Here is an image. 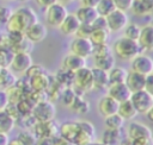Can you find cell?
Wrapping results in <instances>:
<instances>
[{"instance_id": "6da1fadb", "label": "cell", "mask_w": 153, "mask_h": 145, "mask_svg": "<svg viewBox=\"0 0 153 145\" xmlns=\"http://www.w3.org/2000/svg\"><path fill=\"white\" fill-rule=\"evenodd\" d=\"M38 21V17L36 12L29 6H20L16 11H13L11 18L5 24V29L7 33H24L26 29Z\"/></svg>"}, {"instance_id": "7a4b0ae2", "label": "cell", "mask_w": 153, "mask_h": 145, "mask_svg": "<svg viewBox=\"0 0 153 145\" xmlns=\"http://www.w3.org/2000/svg\"><path fill=\"white\" fill-rule=\"evenodd\" d=\"M114 52L118 58L123 61H131L141 53V48L136 40L120 37L114 43Z\"/></svg>"}, {"instance_id": "3957f363", "label": "cell", "mask_w": 153, "mask_h": 145, "mask_svg": "<svg viewBox=\"0 0 153 145\" xmlns=\"http://www.w3.org/2000/svg\"><path fill=\"white\" fill-rule=\"evenodd\" d=\"M76 95L82 96L85 93L93 89V80H92V72L91 68L84 67L74 72V80H73V87Z\"/></svg>"}, {"instance_id": "277c9868", "label": "cell", "mask_w": 153, "mask_h": 145, "mask_svg": "<svg viewBox=\"0 0 153 145\" xmlns=\"http://www.w3.org/2000/svg\"><path fill=\"white\" fill-rule=\"evenodd\" d=\"M55 114H56V108H55V105L50 100L36 103L31 112V115L33 116L36 122L51 121V120H54Z\"/></svg>"}, {"instance_id": "5b68a950", "label": "cell", "mask_w": 153, "mask_h": 145, "mask_svg": "<svg viewBox=\"0 0 153 145\" xmlns=\"http://www.w3.org/2000/svg\"><path fill=\"white\" fill-rule=\"evenodd\" d=\"M67 15H68L67 7L59 2H55L51 6L47 7L45 13H44V18H45V21L48 23V25L51 27H57V29L62 24V21L65 20V18Z\"/></svg>"}, {"instance_id": "8992f818", "label": "cell", "mask_w": 153, "mask_h": 145, "mask_svg": "<svg viewBox=\"0 0 153 145\" xmlns=\"http://www.w3.org/2000/svg\"><path fill=\"white\" fill-rule=\"evenodd\" d=\"M129 100L136 109L137 114H146L153 107V96L148 94L145 89L131 93Z\"/></svg>"}, {"instance_id": "52a82bcc", "label": "cell", "mask_w": 153, "mask_h": 145, "mask_svg": "<svg viewBox=\"0 0 153 145\" xmlns=\"http://www.w3.org/2000/svg\"><path fill=\"white\" fill-rule=\"evenodd\" d=\"M79 125V131L78 134L73 141L74 145H88L92 141H94V126L92 122L87 120H80L78 121Z\"/></svg>"}, {"instance_id": "ba28073f", "label": "cell", "mask_w": 153, "mask_h": 145, "mask_svg": "<svg viewBox=\"0 0 153 145\" xmlns=\"http://www.w3.org/2000/svg\"><path fill=\"white\" fill-rule=\"evenodd\" d=\"M32 132L37 139H54L59 135V126L54 120L47 122H36Z\"/></svg>"}, {"instance_id": "9c48e42d", "label": "cell", "mask_w": 153, "mask_h": 145, "mask_svg": "<svg viewBox=\"0 0 153 145\" xmlns=\"http://www.w3.org/2000/svg\"><path fill=\"white\" fill-rule=\"evenodd\" d=\"M105 20H106L109 32L122 31L129 23L127 13L123 11H120V10H115L112 13H110L108 17H105Z\"/></svg>"}, {"instance_id": "30bf717a", "label": "cell", "mask_w": 153, "mask_h": 145, "mask_svg": "<svg viewBox=\"0 0 153 145\" xmlns=\"http://www.w3.org/2000/svg\"><path fill=\"white\" fill-rule=\"evenodd\" d=\"M92 49H93V45H92V43L90 42L88 38H78V37H75L69 44L71 53H73L75 56H79L84 59H86L88 56H91Z\"/></svg>"}, {"instance_id": "8fae6325", "label": "cell", "mask_w": 153, "mask_h": 145, "mask_svg": "<svg viewBox=\"0 0 153 145\" xmlns=\"http://www.w3.org/2000/svg\"><path fill=\"white\" fill-rule=\"evenodd\" d=\"M130 62H131L130 63L131 71H135L143 76L153 74V59L149 56L140 53L135 58H133Z\"/></svg>"}, {"instance_id": "7c38bea8", "label": "cell", "mask_w": 153, "mask_h": 145, "mask_svg": "<svg viewBox=\"0 0 153 145\" xmlns=\"http://www.w3.org/2000/svg\"><path fill=\"white\" fill-rule=\"evenodd\" d=\"M33 64L30 53H14L10 64V69L16 74H25Z\"/></svg>"}, {"instance_id": "4fadbf2b", "label": "cell", "mask_w": 153, "mask_h": 145, "mask_svg": "<svg viewBox=\"0 0 153 145\" xmlns=\"http://www.w3.org/2000/svg\"><path fill=\"white\" fill-rule=\"evenodd\" d=\"M48 34V29L43 23H35L33 25H31L29 29H26V31L24 32V36L26 39H29L32 44L36 43H41L45 39Z\"/></svg>"}, {"instance_id": "5bb4252c", "label": "cell", "mask_w": 153, "mask_h": 145, "mask_svg": "<svg viewBox=\"0 0 153 145\" xmlns=\"http://www.w3.org/2000/svg\"><path fill=\"white\" fill-rule=\"evenodd\" d=\"M127 135H128L129 140H135V139H140V138H148V137H152V131L149 130L148 126L143 125L142 122L131 121L128 125Z\"/></svg>"}, {"instance_id": "9a60e30c", "label": "cell", "mask_w": 153, "mask_h": 145, "mask_svg": "<svg viewBox=\"0 0 153 145\" xmlns=\"http://www.w3.org/2000/svg\"><path fill=\"white\" fill-rule=\"evenodd\" d=\"M108 94L110 97H112L115 101H117L118 103L124 102L127 100L130 99V90L128 89V87L126 86V83H118V84H110L108 88Z\"/></svg>"}, {"instance_id": "2e32d148", "label": "cell", "mask_w": 153, "mask_h": 145, "mask_svg": "<svg viewBox=\"0 0 153 145\" xmlns=\"http://www.w3.org/2000/svg\"><path fill=\"white\" fill-rule=\"evenodd\" d=\"M137 43L143 51H153V24L141 27Z\"/></svg>"}, {"instance_id": "e0dca14e", "label": "cell", "mask_w": 153, "mask_h": 145, "mask_svg": "<svg viewBox=\"0 0 153 145\" xmlns=\"http://www.w3.org/2000/svg\"><path fill=\"white\" fill-rule=\"evenodd\" d=\"M84 67H86V59H84L79 56H75L73 53L66 55L61 63V68L67 71H71V72H75Z\"/></svg>"}, {"instance_id": "ac0fdd59", "label": "cell", "mask_w": 153, "mask_h": 145, "mask_svg": "<svg viewBox=\"0 0 153 145\" xmlns=\"http://www.w3.org/2000/svg\"><path fill=\"white\" fill-rule=\"evenodd\" d=\"M145 81H146V76L130 70L127 74V78L124 83L130 90V93H135V92L145 89Z\"/></svg>"}, {"instance_id": "d6986e66", "label": "cell", "mask_w": 153, "mask_h": 145, "mask_svg": "<svg viewBox=\"0 0 153 145\" xmlns=\"http://www.w3.org/2000/svg\"><path fill=\"white\" fill-rule=\"evenodd\" d=\"M79 131L78 121H66L59 126V137L73 143Z\"/></svg>"}, {"instance_id": "ffe728a7", "label": "cell", "mask_w": 153, "mask_h": 145, "mask_svg": "<svg viewBox=\"0 0 153 145\" xmlns=\"http://www.w3.org/2000/svg\"><path fill=\"white\" fill-rule=\"evenodd\" d=\"M117 109H118V102L115 101L112 97H110L109 95L100 97V100L98 102V111L104 118L116 114Z\"/></svg>"}, {"instance_id": "44dd1931", "label": "cell", "mask_w": 153, "mask_h": 145, "mask_svg": "<svg viewBox=\"0 0 153 145\" xmlns=\"http://www.w3.org/2000/svg\"><path fill=\"white\" fill-rule=\"evenodd\" d=\"M79 20L74 15V13H68V15L65 18L62 24L59 26V30L65 36H75L78 29H79Z\"/></svg>"}, {"instance_id": "7402d4cb", "label": "cell", "mask_w": 153, "mask_h": 145, "mask_svg": "<svg viewBox=\"0 0 153 145\" xmlns=\"http://www.w3.org/2000/svg\"><path fill=\"white\" fill-rule=\"evenodd\" d=\"M29 82H30L31 90H33V92H47V89L50 86L51 77L45 71V72L38 74V75L29 78Z\"/></svg>"}, {"instance_id": "603a6c76", "label": "cell", "mask_w": 153, "mask_h": 145, "mask_svg": "<svg viewBox=\"0 0 153 145\" xmlns=\"http://www.w3.org/2000/svg\"><path fill=\"white\" fill-rule=\"evenodd\" d=\"M74 15L76 17V19L79 20L80 24H87V25H91L96 18L98 17V13L96 11V8H92V7H85V6H81L79 7Z\"/></svg>"}, {"instance_id": "cb8c5ba5", "label": "cell", "mask_w": 153, "mask_h": 145, "mask_svg": "<svg viewBox=\"0 0 153 145\" xmlns=\"http://www.w3.org/2000/svg\"><path fill=\"white\" fill-rule=\"evenodd\" d=\"M91 72H92V80H93V89L103 90L109 87V77L106 71L93 67L91 68Z\"/></svg>"}, {"instance_id": "d4e9b609", "label": "cell", "mask_w": 153, "mask_h": 145, "mask_svg": "<svg viewBox=\"0 0 153 145\" xmlns=\"http://www.w3.org/2000/svg\"><path fill=\"white\" fill-rule=\"evenodd\" d=\"M16 126V120L7 113L6 109L0 111V134L8 135Z\"/></svg>"}, {"instance_id": "484cf974", "label": "cell", "mask_w": 153, "mask_h": 145, "mask_svg": "<svg viewBox=\"0 0 153 145\" xmlns=\"http://www.w3.org/2000/svg\"><path fill=\"white\" fill-rule=\"evenodd\" d=\"M16 74L10 68H1L0 69V88L1 89H8L13 87L17 82Z\"/></svg>"}, {"instance_id": "4316f807", "label": "cell", "mask_w": 153, "mask_h": 145, "mask_svg": "<svg viewBox=\"0 0 153 145\" xmlns=\"http://www.w3.org/2000/svg\"><path fill=\"white\" fill-rule=\"evenodd\" d=\"M117 114L126 121V120H131L137 115L136 109L134 108L133 103L130 102V100H127L124 102L118 103V109H117Z\"/></svg>"}, {"instance_id": "83f0119b", "label": "cell", "mask_w": 153, "mask_h": 145, "mask_svg": "<svg viewBox=\"0 0 153 145\" xmlns=\"http://www.w3.org/2000/svg\"><path fill=\"white\" fill-rule=\"evenodd\" d=\"M128 71L122 68V67H114L110 71H108V77H109V86L110 84H118V83H124L127 78Z\"/></svg>"}, {"instance_id": "f1b7e54d", "label": "cell", "mask_w": 153, "mask_h": 145, "mask_svg": "<svg viewBox=\"0 0 153 145\" xmlns=\"http://www.w3.org/2000/svg\"><path fill=\"white\" fill-rule=\"evenodd\" d=\"M62 88H69L73 86V80H74V72H71V71H67L65 69H60L56 75H55V78H54Z\"/></svg>"}, {"instance_id": "f546056e", "label": "cell", "mask_w": 153, "mask_h": 145, "mask_svg": "<svg viewBox=\"0 0 153 145\" xmlns=\"http://www.w3.org/2000/svg\"><path fill=\"white\" fill-rule=\"evenodd\" d=\"M109 37H110V32L108 29L92 30V33L88 39L92 43V45H105V44H108Z\"/></svg>"}, {"instance_id": "4dcf8cb0", "label": "cell", "mask_w": 153, "mask_h": 145, "mask_svg": "<svg viewBox=\"0 0 153 145\" xmlns=\"http://www.w3.org/2000/svg\"><path fill=\"white\" fill-rule=\"evenodd\" d=\"M93 62H94V68H98V69L108 72L115 67V56H114V53H110L108 56L93 58Z\"/></svg>"}, {"instance_id": "1f68e13d", "label": "cell", "mask_w": 153, "mask_h": 145, "mask_svg": "<svg viewBox=\"0 0 153 145\" xmlns=\"http://www.w3.org/2000/svg\"><path fill=\"white\" fill-rule=\"evenodd\" d=\"M103 144L105 145H116L121 143V131L117 130H109L105 128L103 134H102V140Z\"/></svg>"}, {"instance_id": "d6a6232c", "label": "cell", "mask_w": 153, "mask_h": 145, "mask_svg": "<svg viewBox=\"0 0 153 145\" xmlns=\"http://www.w3.org/2000/svg\"><path fill=\"white\" fill-rule=\"evenodd\" d=\"M69 108L75 112V113H79V114H85L90 111V103L86 99H84V96H80V95H76L73 103L69 106Z\"/></svg>"}, {"instance_id": "836d02e7", "label": "cell", "mask_w": 153, "mask_h": 145, "mask_svg": "<svg viewBox=\"0 0 153 145\" xmlns=\"http://www.w3.org/2000/svg\"><path fill=\"white\" fill-rule=\"evenodd\" d=\"M115 5L112 0H99L98 5L96 6V11L99 17H108L110 13L115 11Z\"/></svg>"}, {"instance_id": "e575fe53", "label": "cell", "mask_w": 153, "mask_h": 145, "mask_svg": "<svg viewBox=\"0 0 153 145\" xmlns=\"http://www.w3.org/2000/svg\"><path fill=\"white\" fill-rule=\"evenodd\" d=\"M123 124H124V120L117 113L116 114H112V115H109V116H106L104 119V125L109 130L121 131V128L123 127Z\"/></svg>"}, {"instance_id": "d590c367", "label": "cell", "mask_w": 153, "mask_h": 145, "mask_svg": "<svg viewBox=\"0 0 153 145\" xmlns=\"http://www.w3.org/2000/svg\"><path fill=\"white\" fill-rule=\"evenodd\" d=\"M32 48H33V44L29 39H26L24 37L22 40H19L18 43H16L11 48V50H12L13 53H30L32 51Z\"/></svg>"}, {"instance_id": "8d00e7d4", "label": "cell", "mask_w": 153, "mask_h": 145, "mask_svg": "<svg viewBox=\"0 0 153 145\" xmlns=\"http://www.w3.org/2000/svg\"><path fill=\"white\" fill-rule=\"evenodd\" d=\"M124 30V36L126 38L128 39H133V40H136L139 39V36H140V31H141V27L134 23H128L127 26L123 29Z\"/></svg>"}, {"instance_id": "74e56055", "label": "cell", "mask_w": 153, "mask_h": 145, "mask_svg": "<svg viewBox=\"0 0 153 145\" xmlns=\"http://www.w3.org/2000/svg\"><path fill=\"white\" fill-rule=\"evenodd\" d=\"M17 139L23 144V145H36L37 143V138L36 135L33 134V132L29 131V130H25V131H22Z\"/></svg>"}, {"instance_id": "f35d334b", "label": "cell", "mask_w": 153, "mask_h": 145, "mask_svg": "<svg viewBox=\"0 0 153 145\" xmlns=\"http://www.w3.org/2000/svg\"><path fill=\"white\" fill-rule=\"evenodd\" d=\"M75 96H76V94H75V92H74V89H73L72 87H69V88H63V89H62V93H61V95H60V97H61L63 105L67 106V107H69V106L73 103Z\"/></svg>"}, {"instance_id": "ab89813d", "label": "cell", "mask_w": 153, "mask_h": 145, "mask_svg": "<svg viewBox=\"0 0 153 145\" xmlns=\"http://www.w3.org/2000/svg\"><path fill=\"white\" fill-rule=\"evenodd\" d=\"M13 52L11 49H2L0 48V68H8L11 61L13 58Z\"/></svg>"}, {"instance_id": "60d3db41", "label": "cell", "mask_w": 153, "mask_h": 145, "mask_svg": "<svg viewBox=\"0 0 153 145\" xmlns=\"http://www.w3.org/2000/svg\"><path fill=\"white\" fill-rule=\"evenodd\" d=\"M112 53L111 49L109 48L108 44L105 45H93V49H92V56L93 58H98V57H103V56H108Z\"/></svg>"}, {"instance_id": "b9f144b4", "label": "cell", "mask_w": 153, "mask_h": 145, "mask_svg": "<svg viewBox=\"0 0 153 145\" xmlns=\"http://www.w3.org/2000/svg\"><path fill=\"white\" fill-rule=\"evenodd\" d=\"M13 11L10 6H6V5H0V24H6L7 20L11 18Z\"/></svg>"}, {"instance_id": "7bdbcfd3", "label": "cell", "mask_w": 153, "mask_h": 145, "mask_svg": "<svg viewBox=\"0 0 153 145\" xmlns=\"http://www.w3.org/2000/svg\"><path fill=\"white\" fill-rule=\"evenodd\" d=\"M92 33V27L91 25H87V24H80L79 25V29L75 33V36L78 38H90Z\"/></svg>"}, {"instance_id": "ee69618b", "label": "cell", "mask_w": 153, "mask_h": 145, "mask_svg": "<svg viewBox=\"0 0 153 145\" xmlns=\"http://www.w3.org/2000/svg\"><path fill=\"white\" fill-rule=\"evenodd\" d=\"M112 1H114V5H115L116 10L127 12L131 8V5H133L134 0H112Z\"/></svg>"}, {"instance_id": "f6af8a7d", "label": "cell", "mask_w": 153, "mask_h": 145, "mask_svg": "<svg viewBox=\"0 0 153 145\" xmlns=\"http://www.w3.org/2000/svg\"><path fill=\"white\" fill-rule=\"evenodd\" d=\"M91 27H92V30H104V29H108L105 18L98 15V17L96 18V20L91 24Z\"/></svg>"}, {"instance_id": "bcb514c9", "label": "cell", "mask_w": 153, "mask_h": 145, "mask_svg": "<svg viewBox=\"0 0 153 145\" xmlns=\"http://www.w3.org/2000/svg\"><path fill=\"white\" fill-rule=\"evenodd\" d=\"M139 1L145 12V15H152L153 14V0H139Z\"/></svg>"}, {"instance_id": "7dc6e473", "label": "cell", "mask_w": 153, "mask_h": 145, "mask_svg": "<svg viewBox=\"0 0 153 145\" xmlns=\"http://www.w3.org/2000/svg\"><path fill=\"white\" fill-rule=\"evenodd\" d=\"M8 103H10V101H8V96H7L6 90L0 88V111L6 109Z\"/></svg>"}, {"instance_id": "c3c4849f", "label": "cell", "mask_w": 153, "mask_h": 145, "mask_svg": "<svg viewBox=\"0 0 153 145\" xmlns=\"http://www.w3.org/2000/svg\"><path fill=\"white\" fill-rule=\"evenodd\" d=\"M130 10L133 11V13L135 15H139V17H143L145 15V12H143V10H142L139 0H134L133 1V5H131V8Z\"/></svg>"}, {"instance_id": "681fc988", "label": "cell", "mask_w": 153, "mask_h": 145, "mask_svg": "<svg viewBox=\"0 0 153 145\" xmlns=\"http://www.w3.org/2000/svg\"><path fill=\"white\" fill-rule=\"evenodd\" d=\"M145 90L153 96V74H149L146 76L145 81Z\"/></svg>"}, {"instance_id": "f907efd6", "label": "cell", "mask_w": 153, "mask_h": 145, "mask_svg": "<svg viewBox=\"0 0 153 145\" xmlns=\"http://www.w3.org/2000/svg\"><path fill=\"white\" fill-rule=\"evenodd\" d=\"M131 145H153V137L148 138H140L135 140H130Z\"/></svg>"}, {"instance_id": "816d5d0a", "label": "cell", "mask_w": 153, "mask_h": 145, "mask_svg": "<svg viewBox=\"0 0 153 145\" xmlns=\"http://www.w3.org/2000/svg\"><path fill=\"white\" fill-rule=\"evenodd\" d=\"M35 2H36L39 7H42V8H47V7L51 6L53 4H55L56 0H35Z\"/></svg>"}, {"instance_id": "f5cc1de1", "label": "cell", "mask_w": 153, "mask_h": 145, "mask_svg": "<svg viewBox=\"0 0 153 145\" xmlns=\"http://www.w3.org/2000/svg\"><path fill=\"white\" fill-rule=\"evenodd\" d=\"M81 2V6H85V7H92V8H96V6L98 5L99 0H80Z\"/></svg>"}, {"instance_id": "db71d44e", "label": "cell", "mask_w": 153, "mask_h": 145, "mask_svg": "<svg viewBox=\"0 0 153 145\" xmlns=\"http://www.w3.org/2000/svg\"><path fill=\"white\" fill-rule=\"evenodd\" d=\"M51 145H74V144L71 143V141H67V140H65V139H62V138H60V137L57 135L56 138L53 139Z\"/></svg>"}, {"instance_id": "11a10c76", "label": "cell", "mask_w": 153, "mask_h": 145, "mask_svg": "<svg viewBox=\"0 0 153 145\" xmlns=\"http://www.w3.org/2000/svg\"><path fill=\"white\" fill-rule=\"evenodd\" d=\"M146 116H147V119L153 124V107H152V108L146 113Z\"/></svg>"}, {"instance_id": "9f6ffc18", "label": "cell", "mask_w": 153, "mask_h": 145, "mask_svg": "<svg viewBox=\"0 0 153 145\" xmlns=\"http://www.w3.org/2000/svg\"><path fill=\"white\" fill-rule=\"evenodd\" d=\"M7 145H23L17 138H14V139H11V140H8V143H7Z\"/></svg>"}, {"instance_id": "6f0895ef", "label": "cell", "mask_w": 153, "mask_h": 145, "mask_svg": "<svg viewBox=\"0 0 153 145\" xmlns=\"http://www.w3.org/2000/svg\"><path fill=\"white\" fill-rule=\"evenodd\" d=\"M74 0H56V2H59V4H61V5H63V6H66V5H69V4H72Z\"/></svg>"}, {"instance_id": "680465c9", "label": "cell", "mask_w": 153, "mask_h": 145, "mask_svg": "<svg viewBox=\"0 0 153 145\" xmlns=\"http://www.w3.org/2000/svg\"><path fill=\"white\" fill-rule=\"evenodd\" d=\"M88 145H105V144H103L102 141H92V143L88 144Z\"/></svg>"}, {"instance_id": "91938a15", "label": "cell", "mask_w": 153, "mask_h": 145, "mask_svg": "<svg viewBox=\"0 0 153 145\" xmlns=\"http://www.w3.org/2000/svg\"><path fill=\"white\" fill-rule=\"evenodd\" d=\"M120 145H131V144H130V140L128 139L127 141H122V143H120Z\"/></svg>"}, {"instance_id": "94428289", "label": "cell", "mask_w": 153, "mask_h": 145, "mask_svg": "<svg viewBox=\"0 0 153 145\" xmlns=\"http://www.w3.org/2000/svg\"><path fill=\"white\" fill-rule=\"evenodd\" d=\"M18 1H22V2H24V1H27V0H18Z\"/></svg>"}, {"instance_id": "6125c7cd", "label": "cell", "mask_w": 153, "mask_h": 145, "mask_svg": "<svg viewBox=\"0 0 153 145\" xmlns=\"http://www.w3.org/2000/svg\"><path fill=\"white\" fill-rule=\"evenodd\" d=\"M1 33H2V32H1V31H0V38H1Z\"/></svg>"}, {"instance_id": "be15d7a7", "label": "cell", "mask_w": 153, "mask_h": 145, "mask_svg": "<svg viewBox=\"0 0 153 145\" xmlns=\"http://www.w3.org/2000/svg\"><path fill=\"white\" fill-rule=\"evenodd\" d=\"M5 1H11V0H5Z\"/></svg>"}, {"instance_id": "e7e4bbea", "label": "cell", "mask_w": 153, "mask_h": 145, "mask_svg": "<svg viewBox=\"0 0 153 145\" xmlns=\"http://www.w3.org/2000/svg\"><path fill=\"white\" fill-rule=\"evenodd\" d=\"M0 69H1V68H0Z\"/></svg>"}]
</instances>
